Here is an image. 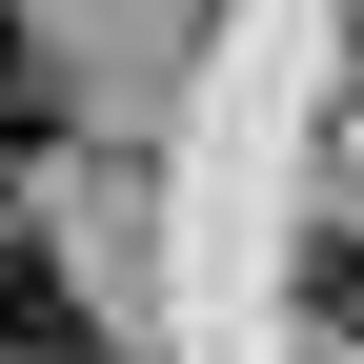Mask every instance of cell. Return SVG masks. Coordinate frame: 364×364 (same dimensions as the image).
I'll return each mask as SVG.
<instances>
[{
	"label": "cell",
	"mask_w": 364,
	"mask_h": 364,
	"mask_svg": "<svg viewBox=\"0 0 364 364\" xmlns=\"http://www.w3.org/2000/svg\"><path fill=\"white\" fill-rule=\"evenodd\" d=\"M304 304H324V324H364V223H344V243H304Z\"/></svg>",
	"instance_id": "7a4b0ae2"
},
{
	"label": "cell",
	"mask_w": 364,
	"mask_h": 364,
	"mask_svg": "<svg viewBox=\"0 0 364 364\" xmlns=\"http://www.w3.org/2000/svg\"><path fill=\"white\" fill-rule=\"evenodd\" d=\"M21 122H41V41L0 21V142H21Z\"/></svg>",
	"instance_id": "3957f363"
},
{
	"label": "cell",
	"mask_w": 364,
	"mask_h": 364,
	"mask_svg": "<svg viewBox=\"0 0 364 364\" xmlns=\"http://www.w3.org/2000/svg\"><path fill=\"white\" fill-rule=\"evenodd\" d=\"M0 364H122V344H102V324H81V304H61V284H41V263H21V243H0Z\"/></svg>",
	"instance_id": "6da1fadb"
}]
</instances>
